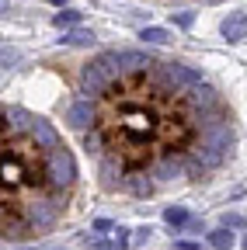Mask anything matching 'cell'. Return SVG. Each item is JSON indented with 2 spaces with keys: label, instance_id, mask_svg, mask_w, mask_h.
<instances>
[{
  "label": "cell",
  "instance_id": "cell-6",
  "mask_svg": "<svg viewBox=\"0 0 247 250\" xmlns=\"http://www.w3.org/2000/svg\"><path fill=\"white\" fill-rule=\"evenodd\" d=\"M139 39H146V42H171V31H164V28H143Z\"/></svg>",
  "mask_w": 247,
  "mask_h": 250
},
{
  "label": "cell",
  "instance_id": "cell-12",
  "mask_svg": "<svg viewBox=\"0 0 247 250\" xmlns=\"http://www.w3.org/2000/svg\"><path fill=\"white\" fill-rule=\"evenodd\" d=\"M52 4H59V7H63V4H67V0H52Z\"/></svg>",
  "mask_w": 247,
  "mask_h": 250
},
{
  "label": "cell",
  "instance_id": "cell-8",
  "mask_svg": "<svg viewBox=\"0 0 247 250\" xmlns=\"http://www.w3.org/2000/svg\"><path fill=\"white\" fill-rule=\"evenodd\" d=\"M67 42H70V45H87V42H94V35H90V31H73Z\"/></svg>",
  "mask_w": 247,
  "mask_h": 250
},
{
  "label": "cell",
  "instance_id": "cell-4",
  "mask_svg": "<svg viewBox=\"0 0 247 250\" xmlns=\"http://www.w3.org/2000/svg\"><path fill=\"white\" fill-rule=\"evenodd\" d=\"M209 243H212L216 250H230V247H233V233H230L226 226H223V229H212V233H209Z\"/></svg>",
  "mask_w": 247,
  "mask_h": 250
},
{
  "label": "cell",
  "instance_id": "cell-13",
  "mask_svg": "<svg viewBox=\"0 0 247 250\" xmlns=\"http://www.w3.org/2000/svg\"><path fill=\"white\" fill-rule=\"evenodd\" d=\"M244 250H247V236H244Z\"/></svg>",
  "mask_w": 247,
  "mask_h": 250
},
{
  "label": "cell",
  "instance_id": "cell-10",
  "mask_svg": "<svg viewBox=\"0 0 247 250\" xmlns=\"http://www.w3.org/2000/svg\"><path fill=\"white\" fill-rule=\"evenodd\" d=\"M94 229H98V233H108V229H115V226L108 223V219H98V223H94Z\"/></svg>",
  "mask_w": 247,
  "mask_h": 250
},
{
  "label": "cell",
  "instance_id": "cell-7",
  "mask_svg": "<svg viewBox=\"0 0 247 250\" xmlns=\"http://www.w3.org/2000/svg\"><path fill=\"white\" fill-rule=\"evenodd\" d=\"M77 21H80V11H59V14L52 18L56 28H67V24H77Z\"/></svg>",
  "mask_w": 247,
  "mask_h": 250
},
{
  "label": "cell",
  "instance_id": "cell-9",
  "mask_svg": "<svg viewBox=\"0 0 247 250\" xmlns=\"http://www.w3.org/2000/svg\"><path fill=\"white\" fill-rule=\"evenodd\" d=\"M174 21H178L181 28H188V24L195 21V14H192V11H181V14H174Z\"/></svg>",
  "mask_w": 247,
  "mask_h": 250
},
{
  "label": "cell",
  "instance_id": "cell-5",
  "mask_svg": "<svg viewBox=\"0 0 247 250\" xmlns=\"http://www.w3.org/2000/svg\"><path fill=\"white\" fill-rule=\"evenodd\" d=\"M164 219H167V223H171L174 229H181V226H188V223H192V219H188V212H184L181 205H174V208H167V212H164Z\"/></svg>",
  "mask_w": 247,
  "mask_h": 250
},
{
  "label": "cell",
  "instance_id": "cell-11",
  "mask_svg": "<svg viewBox=\"0 0 247 250\" xmlns=\"http://www.w3.org/2000/svg\"><path fill=\"white\" fill-rule=\"evenodd\" d=\"M192 4H220V0H192Z\"/></svg>",
  "mask_w": 247,
  "mask_h": 250
},
{
  "label": "cell",
  "instance_id": "cell-2",
  "mask_svg": "<svg viewBox=\"0 0 247 250\" xmlns=\"http://www.w3.org/2000/svg\"><path fill=\"white\" fill-rule=\"evenodd\" d=\"M77 195V164L52 125L21 104H4V215L7 243L52 233Z\"/></svg>",
  "mask_w": 247,
  "mask_h": 250
},
{
  "label": "cell",
  "instance_id": "cell-1",
  "mask_svg": "<svg viewBox=\"0 0 247 250\" xmlns=\"http://www.w3.org/2000/svg\"><path fill=\"white\" fill-rule=\"evenodd\" d=\"M80 101L90 108L84 146L105 191L153 198L202 184L237 146L226 98L178 59L101 52L80 70Z\"/></svg>",
  "mask_w": 247,
  "mask_h": 250
},
{
  "label": "cell",
  "instance_id": "cell-3",
  "mask_svg": "<svg viewBox=\"0 0 247 250\" xmlns=\"http://www.w3.org/2000/svg\"><path fill=\"white\" fill-rule=\"evenodd\" d=\"M223 39H230V42L247 39V14H244V11H233V14L223 21Z\"/></svg>",
  "mask_w": 247,
  "mask_h": 250
}]
</instances>
